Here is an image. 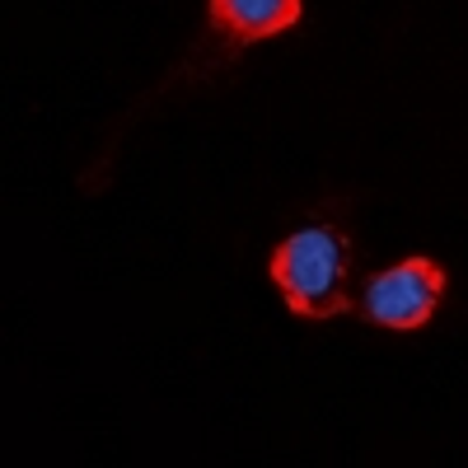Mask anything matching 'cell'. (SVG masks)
<instances>
[{"label":"cell","instance_id":"6da1fadb","mask_svg":"<svg viewBox=\"0 0 468 468\" xmlns=\"http://www.w3.org/2000/svg\"><path fill=\"white\" fill-rule=\"evenodd\" d=\"M271 282L300 319H333L351 309V244L333 225H304L271 253Z\"/></svg>","mask_w":468,"mask_h":468},{"label":"cell","instance_id":"7a4b0ae2","mask_svg":"<svg viewBox=\"0 0 468 468\" xmlns=\"http://www.w3.org/2000/svg\"><path fill=\"white\" fill-rule=\"evenodd\" d=\"M441 295H445V267L431 258H408L366 282V314L379 328L408 333L436 314Z\"/></svg>","mask_w":468,"mask_h":468},{"label":"cell","instance_id":"3957f363","mask_svg":"<svg viewBox=\"0 0 468 468\" xmlns=\"http://www.w3.org/2000/svg\"><path fill=\"white\" fill-rule=\"evenodd\" d=\"M211 24L234 43H262L300 24V0H211Z\"/></svg>","mask_w":468,"mask_h":468}]
</instances>
